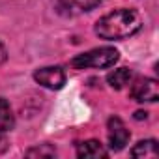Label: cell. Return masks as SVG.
Listing matches in <instances>:
<instances>
[{"mask_svg":"<svg viewBox=\"0 0 159 159\" xmlns=\"http://www.w3.org/2000/svg\"><path fill=\"white\" fill-rule=\"evenodd\" d=\"M6 58H8V52H6L4 45L0 43V64H4V62H6Z\"/></svg>","mask_w":159,"mask_h":159,"instance_id":"obj_12","label":"cell"},{"mask_svg":"<svg viewBox=\"0 0 159 159\" xmlns=\"http://www.w3.org/2000/svg\"><path fill=\"white\" fill-rule=\"evenodd\" d=\"M131 155H133V157H157V155H159L157 142H155L153 139L140 140V142L131 150Z\"/></svg>","mask_w":159,"mask_h":159,"instance_id":"obj_10","label":"cell"},{"mask_svg":"<svg viewBox=\"0 0 159 159\" xmlns=\"http://www.w3.org/2000/svg\"><path fill=\"white\" fill-rule=\"evenodd\" d=\"M133 79H135L133 69H129V67H120V69H114L112 73L107 75V83L111 84V88L122 90V88H125L127 84L133 83Z\"/></svg>","mask_w":159,"mask_h":159,"instance_id":"obj_7","label":"cell"},{"mask_svg":"<svg viewBox=\"0 0 159 159\" xmlns=\"http://www.w3.org/2000/svg\"><path fill=\"white\" fill-rule=\"evenodd\" d=\"M127 142H129V131H127L125 124L120 118H111L109 120V146H111V150L118 152V150L125 148Z\"/></svg>","mask_w":159,"mask_h":159,"instance_id":"obj_6","label":"cell"},{"mask_svg":"<svg viewBox=\"0 0 159 159\" xmlns=\"http://www.w3.org/2000/svg\"><path fill=\"white\" fill-rule=\"evenodd\" d=\"M54 153H56V152H54L52 148L45 146V144H43L41 148H34V150H30V152H28V155H30V157H34V155H49V157H51V155H54Z\"/></svg>","mask_w":159,"mask_h":159,"instance_id":"obj_11","label":"cell"},{"mask_svg":"<svg viewBox=\"0 0 159 159\" xmlns=\"http://www.w3.org/2000/svg\"><path fill=\"white\" fill-rule=\"evenodd\" d=\"M142 26V17L135 10L120 8L103 15L96 23V34L101 39H125L137 34Z\"/></svg>","mask_w":159,"mask_h":159,"instance_id":"obj_1","label":"cell"},{"mask_svg":"<svg viewBox=\"0 0 159 159\" xmlns=\"http://www.w3.org/2000/svg\"><path fill=\"white\" fill-rule=\"evenodd\" d=\"M34 79L41 84V86H45V88H49V90H60L62 86H64V83H66V75H64V71L60 69V67H52V66H49V67H41V69H38L36 73H34Z\"/></svg>","mask_w":159,"mask_h":159,"instance_id":"obj_5","label":"cell"},{"mask_svg":"<svg viewBox=\"0 0 159 159\" xmlns=\"http://www.w3.org/2000/svg\"><path fill=\"white\" fill-rule=\"evenodd\" d=\"M131 98L139 103H153L159 99V84L155 79H133L131 83Z\"/></svg>","mask_w":159,"mask_h":159,"instance_id":"obj_3","label":"cell"},{"mask_svg":"<svg viewBox=\"0 0 159 159\" xmlns=\"http://www.w3.org/2000/svg\"><path fill=\"white\" fill-rule=\"evenodd\" d=\"M13 124H15V118H13V112H11L10 103L4 98H0V133L11 131L13 129Z\"/></svg>","mask_w":159,"mask_h":159,"instance_id":"obj_9","label":"cell"},{"mask_svg":"<svg viewBox=\"0 0 159 159\" xmlns=\"http://www.w3.org/2000/svg\"><path fill=\"white\" fill-rule=\"evenodd\" d=\"M101 0H52V4L60 15L75 17L86 11H92Z\"/></svg>","mask_w":159,"mask_h":159,"instance_id":"obj_4","label":"cell"},{"mask_svg":"<svg viewBox=\"0 0 159 159\" xmlns=\"http://www.w3.org/2000/svg\"><path fill=\"white\" fill-rule=\"evenodd\" d=\"M107 150L99 140H84L77 144V155L79 157H88V159H98V157H107Z\"/></svg>","mask_w":159,"mask_h":159,"instance_id":"obj_8","label":"cell"},{"mask_svg":"<svg viewBox=\"0 0 159 159\" xmlns=\"http://www.w3.org/2000/svg\"><path fill=\"white\" fill-rule=\"evenodd\" d=\"M120 54L112 47H99L92 49L88 52H83L71 60V66L77 69H86V67H111L118 62Z\"/></svg>","mask_w":159,"mask_h":159,"instance_id":"obj_2","label":"cell"},{"mask_svg":"<svg viewBox=\"0 0 159 159\" xmlns=\"http://www.w3.org/2000/svg\"><path fill=\"white\" fill-rule=\"evenodd\" d=\"M137 118H146V112H137Z\"/></svg>","mask_w":159,"mask_h":159,"instance_id":"obj_13","label":"cell"}]
</instances>
